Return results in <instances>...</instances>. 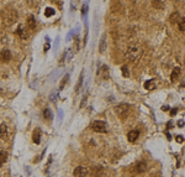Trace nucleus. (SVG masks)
<instances>
[{
	"instance_id": "obj_1",
	"label": "nucleus",
	"mask_w": 185,
	"mask_h": 177,
	"mask_svg": "<svg viewBox=\"0 0 185 177\" xmlns=\"http://www.w3.org/2000/svg\"><path fill=\"white\" fill-rule=\"evenodd\" d=\"M142 55V50L141 46L138 44H131L126 50V53H125V57L128 62L131 63H137V61L141 58Z\"/></svg>"
},
{
	"instance_id": "obj_2",
	"label": "nucleus",
	"mask_w": 185,
	"mask_h": 177,
	"mask_svg": "<svg viewBox=\"0 0 185 177\" xmlns=\"http://www.w3.org/2000/svg\"><path fill=\"white\" fill-rule=\"evenodd\" d=\"M1 17H3L4 24L8 26H11L15 24L17 20V12H16V10H14L12 8H5L1 11Z\"/></svg>"
},
{
	"instance_id": "obj_3",
	"label": "nucleus",
	"mask_w": 185,
	"mask_h": 177,
	"mask_svg": "<svg viewBox=\"0 0 185 177\" xmlns=\"http://www.w3.org/2000/svg\"><path fill=\"white\" fill-rule=\"evenodd\" d=\"M130 109H131V106H130L128 104H126V103H122V104H119V105H116L115 106V113H116V115L119 116L120 119H122V120H125L127 118V115H128V113H130Z\"/></svg>"
},
{
	"instance_id": "obj_4",
	"label": "nucleus",
	"mask_w": 185,
	"mask_h": 177,
	"mask_svg": "<svg viewBox=\"0 0 185 177\" xmlns=\"http://www.w3.org/2000/svg\"><path fill=\"white\" fill-rule=\"evenodd\" d=\"M90 128L94 130L95 133H101V134L108 133V127H106V124L104 122H101V120H96V122H94L91 124Z\"/></svg>"
},
{
	"instance_id": "obj_5",
	"label": "nucleus",
	"mask_w": 185,
	"mask_h": 177,
	"mask_svg": "<svg viewBox=\"0 0 185 177\" xmlns=\"http://www.w3.org/2000/svg\"><path fill=\"white\" fill-rule=\"evenodd\" d=\"M88 169L86 167H84V166H78V167H75L74 169V171H73V175H74V177H85L86 175H88Z\"/></svg>"
},
{
	"instance_id": "obj_6",
	"label": "nucleus",
	"mask_w": 185,
	"mask_h": 177,
	"mask_svg": "<svg viewBox=\"0 0 185 177\" xmlns=\"http://www.w3.org/2000/svg\"><path fill=\"white\" fill-rule=\"evenodd\" d=\"M11 59V53H10V51L9 50H3V51H0V62H3V63H6L9 62Z\"/></svg>"
},
{
	"instance_id": "obj_7",
	"label": "nucleus",
	"mask_w": 185,
	"mask_h": 177,
	"mask_svg": "<svg viewBox=\"0 0 185 177\" xmlns=\"http://www.w3.org/2000/svg\"><path fill=\"white\" fill-rule=\"evenodd\" d=\"M138 136H140V131H138V130H131V131L127 134V139L130 142H135L138 139Z\"/></svg>"
},
{
	"instance_id": "obj_8",
	"label": "nucleus",
	"mask_w": 185,
	"mask_h": 177,
	"mask_svg": "<svg viewBox=\"0 0 185 177\" xmlns=\"http://www.w3.org/2000/svg\"><path fill=\"white\" fill-rule=\"evenodd\" d=\"M8 138V127L5 123H3L1 125H0V139H5Z\"/></svg>"
},
{
	"instance_id": "obj_9",
	"label": "nucleus",
	"mask_w": 185,
	"mask_h": 177,
	"mask_svg": "<svg viewBox=\"0 0 185 177\" xmlns=\"http://www.w3.org/2000/svg\"><path fill=\"white\" fill-rule=\"evenodd\" d=\"M27 31L29 30H25V27L22 26V25H20L17 27V35L21 37V39H24V40H26L27 39Z\"/></svg>"
},
{
	"instance_id": "obj_10",
	"label": "nucleus",
	"mask_w": 185,
	"mask_h": 177,
	"mask_svg": "<svg viewBox=\"0 0 185 177\" xmlns=\"http://www.w3.org/2000/svg\"><path fill=\"white\" fill-rule=\"evenodd\" d=\"M133 169H135V171L137 172V174H141V172L146 171L147 165L145 164V162H138V164H136V166L133 167Z\"/></svg>"
},
{
	"instance_id": "obj_11",
	"label": "nucleus",
	"mask_w": 185,
	"mask_h": 177,
	"mask_svg": "<svg viewBox=\"0 0 185 177\" xmlns=\"http://www.w3.org/2000/svg\"><path fill=\"white\" fill-rule=\"evenodd\" d=\"M27 26H29V30H34L36 27V21H35V17L30 15L27 17Z\"/></svg>"
},
{
	"instance_id": "obj_12",
	"label": "nucleus",
	"mask_w": 185,
	"mask_h": 177,
	"mask_svg": "<svg viewBox=\"0 0 185 177\" xmlns=\"http://www.w3.org/2000/svg\"><path fill=\"white\" fill-rule=\"evenodd\" d=\"M106 50V35H103L101 37V41H100V46H99V51L101 53H104Z\"/></svg>"
},
{
	"instance_id": "obj_13",
	"label": "nucleus",
	"mask_w": 185,
	"mask_h": 177,
	"mask_svg": "<svg viewBox=\"0 0 185 177\" xmlns=\"http://www.w3.org/2000/svg\"><path fill=\"white\" fill-rule=\"evenodd\" d=\"M32 139H34V142L35 144H40V140H41V131L38 129H36L34 134H32Z\"/></svg>"
},
{
	"instance_id": "obj_14",
	"label": "nucleus",
	"mask_w": 185,
	"mask_h": 177,
	"mask_svg": "<svg viewBox=\"0 0 185 177\" xmlns=\"http://www.w3.org/2000/svg\"><path fill=\"white\" fill-rule=\"evenodd\" d=\"M179 74H180V68H179V67H175V68L173 69V72H172V76H170V81L174 82V81L179 77Z\"/></svg>"
},
{
	"instance_id": "obj_15",
	"label": "nucleus",
	"mask_w": 185,
	"mask_h": 177,
	"mask_svg": "<svg viewBox=\"0 0 185 177\" xmlns=\"http://www.w3.org/2000/svg\"><path fill=\"white\" fill-rule=\"evenodd\" d=\"M169 20H170V22L172 24H175V22H178V20L180 21V15H179V12H173L172 15H170V17H169Z\"/></svg>"
},
{
	"instance_id": "obj_16",
	"label": "nucleus",
	"mask_w": 185,
	"mask_h": 177,
	"mask_svg": "<svg viewBox=\"0 0 185 177\" xmlns=\"http://www.w3.org/2000/svg\"><path fill=\"white\" fill-rule=\"evenodd\" d=\"M145 88L146 89H148V91H153L154 88H156V83H154V81H148V82H146V84H145Z\"/></svg>"
},
{
	"instance_id": "obj_17",
	"label": "nucleus",
	"mask_w": 185,
	"mask_h": 177,
	"mask_svg": "<svg viewBox=\"0 0 185 177\" xmlns=\"http://www.w3.org/2000/svg\"><path fill=\"white\" fill-rule=\"evenodd\" d=\"M6 160H8V153L5 151H1V152H0V167L5 164Z\"/></svg>"
},
{
	"instance_id": "obj_18",
	"label": "nucleus",
	"mask_w": 185,
	"mask_h": 177,
	"mask_svg": "<svg viewBox=\"0 0 185 177\" xmlns=\"http://www.w3.org/2000/svg\"><path fill=\"white\" fill-rule=\"evenodd\" d=\"M43 116H45V119H47V120L52 119V113H51V110H49L48 108H46V109L43 110Z\"/></svg>"
},
{
	"instance_id": "obj_19",
	"label": "nucleus",
	"mask_w": 185,
	"mask_h": 177,
	"mask_svg": "<svg viewBox=\"0 0 185 177\" xmlns=\"http://www.w3.org/2000/svg\"><path fill=\"white\" fill-rule=\"evenodd\" d=\"M153 6L154 8H159V9H163L164 8L163 3H162L160 0H153Z\"/></svg>"
},
{
	"instance_id": "obj_20",
	"label": "nucleus",
	"mask_w": 185,
	"mask_h": 177,
	"mask_svg": "<svg viewBox=\"0 0 185 177\" xmlns=\"http://www.w3.org/2000/svg\"><path fill=\"white\" fill-rule=\"evenodd\" d=\"M45 15L46 16H53L54 15V10H53V9L52 8H47V9H46V11H45Z\"/></svg>"
},
{
	"instance_id": "obj_21",
	"label": "nucleus",
	"mask_w": 185,
	"mask_h": 177,
	"mask_svg": "<svg viewBox=\"0 0 185 177\" xmlns=\"http://www.w3.org/2000/svg\"><path fill=\"white\" fill-rule=\"evenodd\" d=\"M179 29H180V31H185V17L180 19V21H179Z\"/></svg>"
},
{
	"instance_id": "obj_22",
	"label": "nucleus",
	"mask_w": 185,
	"mask_h": 177,
	"mask_svg": "<svg viewBox=\"0 0 185 177\" xmlns=\"http://www.w3.org/2000/svg\"><path fill=\"white\" fill-rule=\"evenodd\" d=\"M121 71H122L123 77H128V76H130V72H128V69H127V67H126V66H123V67L121 68Z\"/></svg>"
},
{
	"instance_id": "obj_23",
	"label": "nucleus",
	"mask_w": 185,
	"mask_h": 177,
	"mask_svg": "<svg viewBox=\"0 0 185 177\" xmlns=\"http://www.w3.org/2000/svg\"><path fill=\"white\" fill-rule=\"evenodd\" d=\"M68 78H69V76H68V74H67V76L63 78V81H62V83H61V86H59V91H61L62 88L64 87V84H66V82H67V80H68Z\"/></svg>"
},
{
	"instance_id": "obj_24",
	"label": "nucleus",
	"mask_w": 185,
	"mask_h": 177,
	"mask_svg": "<svg viewBox=\"0 0 185 177\" xmlns=\"http://www.w3.org/2000/svg\"><path fill=\"white\" fill-rule=\"evenodd\" d=\"M82 82H83V73H82V76H80V80H79V82H78V84H77V91L80 88V86H82Z\"/></svg>"
},
{
	"instance_id": "obj_25",
	"label": "nucleus",
	"mask_w": 185,
	"mask_h": 177,
	"mask_svg": "<svg viewBox=\"0 0 185 177\" xmlns=\"http://www.w3.org/2000/svg\"><path fill=\"white\" fill-rule=\"evenodd\" d=\"M177 141L183 142V136H177Z\"/></svg>"
},
{
	"instance_id": "obj_26",
	"label": "nucleus",
	"mask_w": 185,
	"mask_h": 177,
	"mask_svg": "<svg viewBox=\"0 0 185 177\" xmlns=\"http://www.w3.org/2000/svg\"><path fill=\"white\" fill-rule=\"evenodd\" d=\"M170 114H172V115H175V114H177V109H174V110H172V111H170Z\"/></svg>"
},
{
	"instance_id": "obj_27",
	"label": "nucleus",
	"mask_w": 185,
	"mask_h": 177,
	"mask_svg": "<svg viewBox=\"0 0 185 177\" xmlns=\"http://www.w3.org/2000/svg\"><path fill=\"white\" fill-rule=\"evenodd\" d=\"M162 110H164V111H166V110H169V106H163V108H162Z\"/></svg>"
},
{
	"instance_id": "obj_28",
	"label": "nucleus",
	"mask_w": 185,
	"mask_h": 177,
	"mask_svg": "<svg viewBox=\"0 0 185 177\" xmlns=\"http://www.w3.org/2000/svg\"><path fill=\"white\" fill-rule=\"evenodd\" d=\"M85 11H86V5L83 6V14H85Z\"/></svg>"
}]
</instances>
